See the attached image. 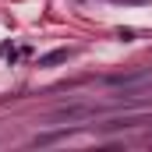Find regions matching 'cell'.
I'll return each instance as SVG.
<instances>
[{
    "label": "cell",
    "instance_id": "cell-1",
    "mask_svg": "<svg viewBox=\"0 0 152 152\" xmlns=\"http://www.w3.org/2000/svg\"><path fill=\"white\" fill-rule=\"evenodd\" d=\"M67 57H71V50H53V53L39 57V67H53V64H64Z\"/></svg>",
    "mask_w": 152,
    "mask_h": 152
},
{
    "label": "cell",
    "instance_id": "cell-2",
    "mask_svg": "<svg viewBox=\"0 0 152 152\" xmlns=\"http://www.w3.org/2000/svg\"><path fill=\"white\" fill-rule=\"evenodd\" d=\"M88 113H92L88 106H71V110H60L57 120H75V117H88Z\"/></svg>",
    "mask_w": 152,
    "mask_h": 152
}]
</instances>
